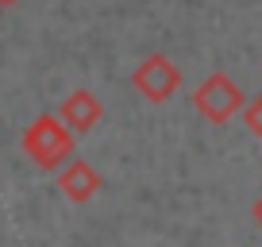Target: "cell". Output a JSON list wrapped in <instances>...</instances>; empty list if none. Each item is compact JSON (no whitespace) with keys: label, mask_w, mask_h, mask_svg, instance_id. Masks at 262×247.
I'll return each instance as SVG.
<instances>
[{"label":"cell","mask_w":262,"mask_h":247,"mask_svg":"<svg viewBox=\"0 0 262 247\" xmlns=\"http://www.w3.org/2000/svg\"><path fill=\"white\" fill-rule=\"evenodd\" d=\"M58 190H62L66 201L85 205L89 197H97V190H100V174L93 170V162H85V158H70V162L58 170Z\"/></svg>","instance_id":"cell-4"},{"label":"cell","mask_w":262,"mask_h":247,"mask_svg":"<svg viewBox=\"0 0 262 247\" xmlns=\"http://www.w3.org/2000/svg\"><path fill=\"white\" fill-rule=\"evenodd\" d=\"M193 105H196V112L205 116L208 123H228L231 116L243 112L247 97H243V89H239L228 74H220V70H216V74H208L205 81L196 85Z\"/></svg>","instance_id":"cell-2"},{"label":"cell","mask_w":262,"mask_h":247,"mask_svg":"<svg viewBox=\"0 0 262 247\" xmlns=\"http://www.w3.org/2000/svg\"><path fill=\"white\" fill-rule=\"evenodd\" d=\"M251 216H254V224H258V228H262V193H258V197H254V205H251Z\"/></svg>","instance_id":"cell-7"},{"label":"cell","mask_w":262,"mask_h":247,"mask_svg":"<svg viewBox=\"0 0 262 247\" xmlns=\"http://www.w3.org/2000/svg\"><path fill=\"white\" fill-rule=\"evenodd\" d=\"M24 155L31 158L39 170H62L74 158V132L62 123L58 112H47L24 128Z\"/></svg>","instance_id":"cell-1"},{"label":"cell","mask_w":262,"mask_h":247,"mask_svg":"<svg viewBox=\"0 0 262 247\" xmlns=\"http://www.w3.org/2000/svg\"><path fill=\"white\" fill-rule=\"evenodd\" d=\"M58 116H62V123L70 128V132H93V128L100 123V116H104V105H100L97 93H89V89H74L70 97L62 100Z\"/></svg>","instance_id":"cell-5"},{"label":"cell","mask_w":262,"mask_h":247,"mask_svg":"<svg viewBox=\"0 0 262 247\" xmlns=\"http://www.w3.org/2000/svg\"><path fill=\"white\" fill-rule=\"evenodd\" d=\"M239 116H243L247 132H251V135H258V139H262V93H258L254 100H247V105H243V112H239Z\"/></svg>","instance_id":"cell-6"},{"label":"cell","mask_w":262,"mask_h":247,"mask_svg":"<svg viewBox=\"0 0 262 247\" xmlns=\"http://www.w3.org/2000/svg\"><path fill=\"white\" fill-rule=\"evenodd\" d=\"M12 4H19V0H0V8H12Z\"/></svg>","instance_id":"cell-8"},{"label":"cell","mask_w":262,"mask_h":247,"mask_svg":"<svg viewBox=\"0 0 262 247\" xmlns=\"http://www.w3.org/2000/svg\"><path fill=\"white\" fill-rule=\"evenodd\" d=\"M131 85L150 100V105H162L173 93L181 89V70L173 66L166 54H147L139 66L131 70Z\"/></svg>","instance_id":"cell-3"}]
</instances>
